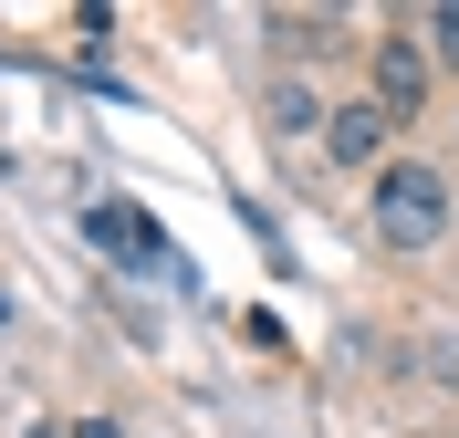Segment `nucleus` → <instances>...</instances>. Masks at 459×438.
I'll use <instances>...</instances> for the list:
<instances>
[{"instance_id": "f257e3e1", "label": "nucleus", "mask_w": 459, "mask_h": 438, "mask_svg": "<svg viewBox=\"0 0 459 438\" xmlns=\"http://www.w3.org/2000/svg\"><path fill=\"white\" fill-rule=\"evenodd\" d=\"M449 167H429V157H386V167L366 177V219L386 251H438L449 240Z\"/></svg>"}, {"instance_id": "f03ea898", "label": "nucleus", "mask_w": 459, "mask_h": 438, "mask_svg": "<svg viewBox=\"0 0 459 438\" xmlns=\"http://www.w3.org/2000/svg\"><path fill=\"white\" fill-rule=\"evenodd\" d=\"M429 73H438L429 31H386V42H366V94H376L397 125H418V116H429Z\"/></svg>"}, {"instance_id": "7ed1b4c3", "label": "nucleus", "mask_w": 459, "mask_h": 438, "mask_svg": "<svg viewBox=\"0 0 459 438\" xmlns=\"http://www.w3.org/2000/svg\"><path fill=\"white\" fill-rule=\"evenodd\" d=\"M386 136H397V116L376 94H344L334 116H324V157L334 167H386Z\"/></svg>"}, {"instance_id": "20e7f679", "label": "nucleus", "mask_w": 459, "mask_h": 438, "mask_svg": "<svg viewBox=\"0 0 459 438\" xmlns=\"http://www.w3.org/2000/svg\"><path fill=\"white\" fill-rule=\"evenodd\" d=\"M84 240H94V251H105V262H168V240H157V219H146V209L136 199H94L84 209Z\"/></svg>"}, {"instance_id": "39448f33", "label": "nucleus", "mask_w": 459, "mask_h": 438, "mask_svg": "<svg viewBox=\"0 0 459 438\" xmlns=\"http://www.w3.org/2000/svg\"><path fill=\"white\" fill-rule=\"evenodd\" d=\"M261 31H272V53H292V63H324V53H344V31H355V21H344V11H272Z\"/></svg>"}, {"instance_id": "423d86ee", "label": "nucleus", "mask_w": 459, "mask_h": 438, "mask_svg": "<svg viewBox=\"0 0 459 438\" xmlns=\"http://www.w3.org/2000/svg\"><path fill=\"white\" fill-rule=\"evenodd\" d=\"M261 125H272V136H314V94H303V84H292V73H282V84H272V105H261Z\"/></svg>"}, {"instance_id": "0eeeda50", "label": "nucleus", "mask_w": 459, "mask_h": 438, "mask_svg": "<svg viewBox=\"0 0 459 438\" xmlns=\"http://www.w3.org/2000/svg\"><path fill=\"white\" fill-rule=\"evenodd\" d=\"M418 31H429V53H438V63H449V73H459V0H438V11H429V21H418Z\"/></svg>"}, {"instance_id": "6e6552de", "label": "nucleus", "mask_w": 459, "mask_h": 438, "mask_svg": "<svg viewBox=\"0 0 459 438\" xmlns=\"http://www.w3.org/2000/svg\"><path fill=\"white\" fill-rule=\"evenodd\" d=\"M63 438H126V428H115V417H74Z\"/></svg>"}, {"instance_id": "1a4fd4ad", "label": "nucleus", "mask_w": 459, "mask_h": 438, "mask_svg": "<svg viewBox=\"0 0 459 438\" xmlns=\"http://www.w3.org/2000/svg\"><path fill=\"white\" fill-rule=\"evenodd\" d=\"M22 438H63V428H22Z\"/></svg>"}, {"instance_id": "9d476101", "label": "nucleus", "mask_w": 459, "mask_h": 438, "mask_svg": "<svg viewBox=\"0 0 459 438\" xmlns=\"http://www.w3.org/2000/svg\"><path fill=\"white\" fill-rule=\"evenodd\" d=\"M449 125H459V116H449Z\"/></svg>"}]
</instances>
